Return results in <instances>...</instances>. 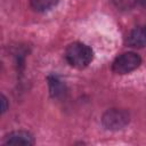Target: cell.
Returning <instances> with one entry per match:
<instances>
[{
  "label": "cell",
  "mask_w": 146,
  "mask_h": 146,
  "mask_svg": "<svg viewBox=\"0 0 146 146\" xmlns=\"http://www.w3.org/2000/svg\"><path fill=\"white\" fill-rule=\"evenodd\" d=\"M47 82H48V88H49V94L52 98H60L65 94V84L63 81L54 74H50L47 76Z\"/></svg>",
  "instance_id": "obj_6"
},
{
  "label": "cell",
  "mask_w": 146,
  "mask_h": 146,
  "mask_svg": "<svg viewBox=\"0 0 146 146\" xmlns=\"http://www.w3.org/2000/svg\"><path fill=\"white\" fill-rule=\"evenodd\" d=\"M125 43L131 48L146 47V25L137 26L131 30L125 38Z\"/></svg>",
  "instance_id": "obj_5"
},
{
  "label": "cell",
  "mask_w": 146,
  "mask_h": 146,
  "mask_svg": "<svg viewBox=\"0 0 146 146\" xmlns=\"http://www.w3.org/2000/svg\"><path fill=\"white\" fill-rule=\"evenodd\" d=\"M130 122V114L120 108L107 110L102 116V123L105 129L116 131L127 127Z\"/></svg>",
  "instance_id": "obj_3"
},
{
  "label": "cell",
  "mask_w": 146,
  "mask_h": 146,
  "mask_svg": "<svg viewBox=\"0 0 146 146\" xmlns=\"http://www.w3.org/2000/svg\"><path fill=\"white\" fill-rule=\"evenodd\" d=\"M113 6L120 10V11H128L131 10L132 8H135L137 6L138 0H112Z\"/></svg>",
  "instance_id": "obj_8"
},
{
  "label": "cell",
  "mask_w": 146,
  "mask_h": 146,
  "mask_svg": "<svg viewBox=\"0 0 146 146\" xmlns=\"http://www.w3.org/2000/svg\"><path fill=\"white\" fill-rule=\"evenodd\" d=\"M59 0H30V6L38 13H46L58 5Z\"/></svg>",
  "instance_id": "obj_7"
},
{
  "label": "cell",
  "mask_w": 146,
  "mask_h": 146,
  "mask_svg": "<svg viewBox=\"0 0 146 146\" xmlns=\"http://www.w3.org/2000/svg\"><path fill=\"white\" fill-rule=\"evenodd\" d=\"M138 2H139L140 6H143L144 8H146V0H138Z\"/></svg>",
  "instance_id": "obj_10"
},
{
  "label": "cell",
  "mask_w": 146,
  "mask_h": 146,
  "mask_svg": "<svg viewBox=\"0 0 146 146\" xmlns=\"http://www.w3.org/2000/svg\"><path fill=\"white\" fill-rule=\"evenodd\" d=\"M7 110H8V102H7V98L2 95L1 96V113L3 114Z\"/></svg>",
  "instance_id": "obj_9"
},
{
  "label": "cell",
  "mask_w": 146,
  "mask_h": 146,
  "mask_svg": "<svg viewBox=\"0 0 146 146\" xmlns=\"http://www.w3.org/2000/svg\"><path fill=\"white\" fill-rule=\"evenodd\" d=\"M2 145H24V146H30L34 145V138L33 136L25 130H15L9 133H7L2 141Z\"/></svg>",
  "instance_id": "obj_4"
},
{
  "label": "cell",
  "mask_w": 146,
  "mask_h": 146,
  "mask_svg": "<svg viewBox=\"0 0 146 146\" xmlns=\"http://www.w3.org/2000/svg\"><path fill=\"white\" fill-rule=\"evenodd\" d=\"M141 64V57L133 51H127L119 55L112 63V71L115 74H128L137 70Z\"/></svg>",
  "instance_id": "obj_2"
},
{
  "label": "cell",
  "mask_w": 146,
  "mask_h": 146,
  "mask_svg": "<svg viewBox=\"0 0 146 146\" xmlns=\"http://www.w3.org/2000/svg\"><path fill=\"white\" fill-rule=\"evenodd\" d=\"M64 57L72 67L78 70H83L92 62L94 51L86 43L72 42L66 47Z\"/></svg>",
  "instance_id": "obj_1"
}]
</instances>
